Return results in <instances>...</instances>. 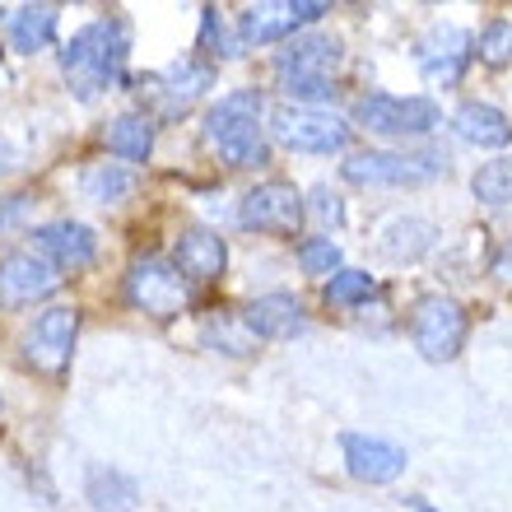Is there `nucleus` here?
<instances>
[{"label":"nucleus","mask_w":512,"mask_h":512,"mask_svg":"<svg viewBox=\"0 0 512 512\" xmlns=\"http://www.w3.org/2000/svg\"><path fill=\"white\" fill-rule=\"evenodd\" d=\"M215 42H219V56H238V38H229V33H224L219 10H205V19H201V47L210 52Z\"/></svg>","instance_id":"c756f323"},{"label":"nucleus","mask_w":512,"mask_h":512,"mask_svg":"<svg viewBox=\"0 0 512 512\" xmlns=\"http://www.w3.org/2000/svg\"><path fill=\"white\" fill-rule=\"evenodd\" d=\"M326 5L322 0H266V5H252L243 10L238 28H243V42H280V38H294L303 24L322 19Z\"/></svg>","instance_id":"ddd939ff"},{"label":"nucleus","mask_w":512,"mask_h":512,"mask_svg":"<svg viewBox=\"0 0 512 512\" xmlns=\"http://www.w3.org/2000/svg\"><path fill=\"white\" fill-rule=\"evenodd\" d=\"M80 191H84V201H94V205H122L135 191V173L122 168V163H89L80 177Z\"/></svg>","instance_id":"5701e85b"},{"label":"nucleus","mask_w":512,"mask_h":512,"mask_svg":"<svg viewBox=\"0 0 512 512\" xmlns=\"http://www.w3.org/2000/svg\"><path fill=\"white\" fill-rule=\"evenodd\" d=\"M243 322L252 326L256 340H289L308 326V312L294 294H261L243 308Z\"/></svg>","instance_id":"f3484780"},{"label":"nucleus","mask_w":512,"mask_h":512,"mask_svg":"<svg viewBox=\"0 0 512 512\" xmlns=\"http://www.w3.org/2000/svg\"><path fill=\"white\" fill-rule=\"evenodd\" d=\"M210 80H215V66H210V61L187 56V61H173L168 70L149 75V98L159 103L163 117H177V112H187L191 103L210 89Z\"/></svg>","instance_id":"dca6fc26"},{"label":"nucleus","mask_w":512,"mask_h":512,"mask_svg":"<svg viewBox=\"0 0 512 512\" xmlns=\"http://www.w3.org/2000/svg\"><path fill=\"white\" fill-rule=\"evenodd\" d=\"M345 61L336 38L326 33H298L289 38L280 56H275V80L294 103H331L340 94L336 89V70Z\"/></svg>","instance_id":"7ed1b4c3"},{"label":"nucleus","mask_w":512,"mask_h":512,"mask_svg":"<svg viewBox=\"0 0 512 512\" xmlns=\"http://www.w3.org/2000/svg\"><path fill=\"white\" fill-rule=\"evenodd\" d=\"M173 266L182 270V280L210 284L224 275V266H229V247H224V238L210 229H187L173 247Z\"/></svg>","instance_id":"a211bd4d"},{"label":"nucleus","mask_w":512,"mask_h":512,"mask_svg":"<svg viewBox=\"0 0 512 512\" xmlns=\"http://www.w3.org/2000/svg\"><path fill=\"white\" fill-rule=\"evenodd\" d=\"M433 247V224L429 219H391L382 229V252L391 261H419Z\"/></svg>","instance_id":"b1692460"},{"label":"nucleus","mask_w":512,"mask_h":512,"mask_svg":"<svg viewBox=\"0 0 512 512\" xmlns=\"http://www.w3.org/2000/svg\"><path fill=\"white\" fill-rule=\"evenodd\" d=\"M447 173V159L438 154H387V149H368L345 163V177L354 187H424L433 177Z\"/></svg>","instance_id":"1a4fd4ad"},{"label":"nucleus","mask_w":512,"mask_h":512,"mask_svg":"<svg viewBox=\"0 0 512 512\" xmlns=\"http://www.w3.org/2000/svg\"><path fill=\"white\" fill-rule=\"evenodd\" d=\"M126 52H131V24L122 14L84 24L75 38L61 47V75L80 98H98L103 89L122 80Z\"/></svg>","instance_id":"f257e3e1"},{"label":"nucleus","mask_w":512,"mask_h":512,"mask_svg":"<svg viewBox=\"0 0 512 512\" xmlns=\"http://www.w3.org/2000/svg\"><path fill=\"white\" fill-rule=\"evenodd\" d=\"M61 289V270L38 252H5L0 256V308H28V303H42Z\"/></svg>","instance_id":"9b49d317"},{"label":"nucleus","mask_w":512,"mask_h":512,"mask_svg":"<svg viewBox=\"0 0 512 512\" xmlns=\"http://www.w3.org/2000/svg\"><path fill=\"white\" fill-rule=\"evenodd\" d=\"M471 191L480 205H512V159H494L471 177Z\"/></svg>","instance_id":"a878e982"},{"label":"nucleus","mask_w":512,"mask_h":512,"mask_svg":"<svg viewBox=\"0 0 512 512\" xmlns=\"http://www.w3.org/2000/svg\"><path fill=\"white\" fill-rule=\"evenodd\" d=\"M0 56H5V52H0Z\"/></svg>","instance_id":"72a5a7b5"},{"label":"nucleus","mask_w":512,"mask_h":512,"mask_svg":"<svg viewBox=\"0 0 512 512\" xmlns=\"http://www.w3.org/2000/svg\"><path fill=\"white\" fill-rule=\"evenodd\" d=\"M75 340H80V308L70 303H56V308L38 312L28 322L19 350H24V364L47 373V378H61L70 368V354H75Z\"/></svg>","instance_id":"39448f33"},{"label":"nucleus","mask_w":512,"mask_h":512,"mask_svg":"<svg viewBox=\"0 0 512 512\" xmlns=\"http://www.w3.org/2000/svg\"><path fill=\"white\" fill-rule=\"evenodd\" d=\"M471 33L457 24H433L415 47V61H419V75L433 84V89H452V84L466 75L471 66Z\"/></svg>","instance_id":"f8f14e48"},{"label":"nucleus","mask_w":512,"mask_h":512,"mask_svg":"<svg viewBox=\"0 0 512 512\" xmlns=\"http://www.w3.org/2000/svg\"><path fill=\"white\" fill-rule=\"evenodd\" d=\"M368 294H373V275L368 270H336L326 280V303H336V308H359Z\"/></svg>","instance_id":"bb28decb"},{"label":"nucleus","mask_w":512,"mask_h":512,"mask_svg":"<svg viewBox=\"0 0 512 512\" xmlns=\"http://www.w3.org/2000/svg\"><path fill=\"white\" fill-rule=\"evenodd\" d=\"M308 210L322 219V224H340V219H345V205H340V196L331 187H317V191H312V205H308Z\"/></svg>","instance_id":"7c9ffc66"},{"label":"nucleus","mask_w":512,"mask_h":512,"mask_svg":"<svg viewBox=\"0 0 512 512\" xmlns=\"http://www.w3.org/2000/svg\"><path fill=\"white\" fill-rule=\"evenodd\" d=\"M84 499L94 512H135L140 508V485L117 466H94L84 480Z\"/></svg>","instance_id":"aec40b11"},{"label":"nucleus","mask_w":512,"mask_h":512,"mask_svg":"<svg viewBox=\"0 0 512 512\" xmlns=\"http://www.w3.org/2000/svg\"><path fill=\"white\" fill-rule=\"evenodd\" d=\"M489 275H494V280H503V284H512V238L499 247V252H494V261H489Z\"/></svg>","instance_id":"2f4dec72"},{"label":"nucleus","mask_w":512,"mask_h":512,"mask_svg":"<svg viewBox=\"0 0 512 512\" xmlns=\"http://www.w3.org/2000/svg\"><path fill=\"white\" fill-rule=\"evenodd\" d=\"M187 280H182V270L173 261H163V256H140L131 261L126 270V303L135 312H145L154 322H173L177 312L187 308Z\"/></svg>","instance_id":"423d86ee"},{"label":"nucleus","mask_w":512,"mask_h":512,"mask_svg":"<svg viewBox=\"0 0 512 512\" xmlns=\"http://www.w3.org/2000/svg\"><path fill=\"white\" fill-rule=\"evenodd\" d=\"M480 61L485 66H494V70H503V66H512V24L508 19H494V24H485V33H480Z\"/></svg>","instance_id":"cd10ccee"},{"label":"nucleus","mask_w":512,"mask_h":512,"mask_svg":"<svg viewBox=\"0 0 512 512\" xmlns=\"http://www.w3.org/2000/svg\"><path fill=\"white\" fill-rule=\"evenodd\" d=\"M24 205H28V196H10V205L0 210V229H5V224H14V219L24 215Z\"/></svg>","instance_id":"473e14b6"},{"label":"nucleus","mask_w":512,"mask_h":512,"mask_svg":"<svg viewBox=\"0 0 512 512\" xmlns=\"http://www.w3.org/2000/svg\"><path fill=\"white\" fill-rule=\"evenodd\" d=\"M261 94L256 89H233L205 112V145L215 149L229 168H256L266 163V126H261Z\"/></svg>","instance_id":"f03ea898"},{"label":"nucleus","mask_w":512,"mask_h":512,"mask_svg":"<svg viewBox=\"0 0 512 512\" xmlns=\"http://www.w3.org/2000/svg\"><path fill=\"white\" fill-rule=\"evenodd\" d=\"M345 447V466H350L354 480L364 485H391L405 475V447L391 443V438H373V433H345L340 438Z\"/></svg>","instance_id":"2eb2a0df"},{"label":"nucleus","mask_w":512,"mask_h":512,"mask_svg":"<svg viewBox=\"0 0 512 512\" xmlns=\"http://www.w3.org/2000/svg\"><path fill=\"white\" fill-rule=\"evenodd\" d=\"M452 131H457L466 145H480V149H503L512 140V122L494 103H461V108L452 112Z\"/></svg>","instance_id":"6ab92c4d"},{"label":"nucleus","mask_w":512,"mask_h":512,"mask_svg":"<svg viewBox=\"0 0 512 512\" xmlns=\"http://www.w3.org/2000/svg\"><path fill=\"white\" fill-rule=\"evenodd\" d=\"M298 266L308 270V275H317V280H326V275L340 270V247L331 238H308V243L298 247Z\"/></svg>","instance_id":"c85d7f7f"},{"label":"nucleus","mask_w":512,"mask_h":512,"mask_svg":"<svg viewBox=\"0 0 512 512\" xmlns=\"http://www.w3.org/2000/svg\"><path fill=\"white\" fill-rule=\"evenodd\" d=\"M303 215H308V205H303L294 182H284V177L252 187L238 205V224L247 233H266V238H294L303 229Z\"/></svg>","instance_id":"6e6552de"},{"label":"nucleus","mask_w":512,"mask_h":512,"mask_svg":"<svg viewBox=\"0 0 512 512\" xmlns=\"http://www.w3.org/2000/svg\"><path fill=\"white\" fill-rule=\"evenodd\" d=\"M33 252L47 256L56 270H84L98 256V233L80 219H52V224L33 229Z\"/></svg>","instance_id":"4468645a"},{"label":"nucleus","mask_w":512,"mask_h":512,"mask_svg":"<svg viewBox=\"0 0 512 512\" xmlns=\"http://www.w3.org/2000/svg\"><path fill=\"white\" fill-rule=\"evenodd\" d=\"M270 131L280 145L298 149V154H336L350 145V126L317 108H280L270 117Z\"/></svg>","instance_id":"9d476101"},{"label":"nucleus","mask_w":512,"mask_h":512,"mask_svg":"<svg viewBox=\"0 0 512 512\" xmlns=\"http://www.w3.org/2000/svg\"><path fill=\"white\" fill-rule=\"evenodd\" d=\"M103 145H108V154L145 163L149 149H154V117H149V112H122V117L103 131Z\"/></svg>","instance_id":"4be33fe9"},{"label":"nucleus","mask_w":512,"mask_h":512,"mask_svg":"<svg viewBox=\"0 0 512 512\" xmlns=\"http://www.w3.org/2000/svg\"><path fill=\"white\" fill-rule=\"evenodd\" d=\"M354 122L368 126L373 135H387V140H415V135H429L433 126L443 122V108L433 98L368 94L354 103Z\"/></svg>","instance_id":"0eeeda50"},{"label":"nucleus","mask_w":512,"mask_h":512,"mask_svg":"<svg viewBox=\"0 0 512 512\" xmlns=\"http://www.w3.org/2000/svg\"><path fill=\"white\" fill-rule=\"evenodd\" d=\"M201 340L210 345V350H219V354H233V359H243V354L256 350L252 326H247L243 317H229V312H215V317H205Z\"/></svg>","instance_id":"393cba45"},{"label":"nucleus","mask_w":512,"mask_h":512,"mask_svg":"<svg viewBox=\"0 0 512 512\" xmlns=\"http://www.w3.org/2000/svg\"><path fill=\"white\" fill-rule=\"evenodd\" d=\"M5 33H10L14 52H24V56L52 47V38H56V5H19V10L5 19Z\"/></svg>","instance_id":"412c9836"},{"label":"nucleus","mask_w":512,"mask_h":512,"mask_svg":"<svg viewBox=\"0 0 512 512\" xmlns=\"http://www.w3.org/2000/svg\"><path fill=\"white\" fill-rule=\"evenodd\" d=\"M466 336H471V322H466V308H461L457 298L429 294V298H419L415 312H410V340H415V350L429 364L457 359Z\"/></svg>","instance_id":"20e7f679"}]
</instances>
